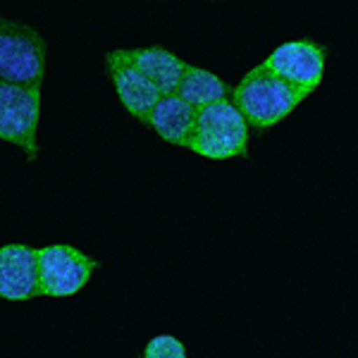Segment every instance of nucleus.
I'll return each mask as SVG.
<instances>
[{
	"label": "nucleus",
	"instance_id": "nucleus-1",
	"mask_svg": "<svg viewBox=\"0 0 358 358\" xmlns=\"http://www.w3.org/2000/svg\"><path fill=\"white\" fill-rule=\"evenodd\" d=\"M310 94L299 86L287 84L275 77L265 67H253L244 74L239 86L232 91V106L241 113L248 127L268 129L289 115L299 103H303Z\"/></svg>",
	"mask_w": 358,
	"mask_h": 358
},
{
	"label": "nucleus",
	"instance_id": "nucleus-2",
	"mask_svg": "<svg viewBox=\"0 0 358 358\" xmlns=\"http://www.w3.org/2000/svg\"><path fill=\"white\" fill-rule=\"evenodd\" d=\"M189 151L210 160L246 158L248 124L229 101L201 108Z\"/></svg>",
	"mask_w": 358,
	"mask_h": 358
},
{
	"label": "nucleus",
	"instance_id": "nucleus-3",
	"mask_svg": "<svg viewBox=\"0 0 358 358\" xmlns=\"http://www.w3.org/2000/svg\"><path fill=\"white\" fill-rule=\"evenodd\" d=\"M45 41L31 27L0 20V84L41 89Z\"/></svg>",
	"mask_w": 358,
	"mask_h": 358
},
{
	"label": "nucleus",
	"instance_id": "nucleus-4",
	"mask_svg": "<svg viewBox=\"0 0 358 358\" xmlns=\"http://www.w3.org/2000/svg\"><path fill=\"white\" fill-rule=\"evenodd\" d=\"M38 296H72L84 289L98 263L69 244L36 248Z\"/></svg>",
	"mask_w": 358,
	"mask_h": 358
},
{
	"label": "nucleus",
	"instance_id": "nucleus-5",
	"mask_svg": "<svg viewBox=\"0 0 358 358\" xmlns=\"http://www.w3.org/2000/svg\"><path fill=\"white\" fill-rule=\"evenodd\" d=\"M38 117H41V89L0 84V141L24 148L29 160L38 155Z\"/></svg>",
	"mask_w": 358,
	"mask_h": 358
},
{
	"label": "nucleus",
	"instance_id": "nucleus-6",
	"mask_svg": "<svg viewBox=\"0 0 358 358\" xmlns=\"http://www.w3.org/2000/svg\"><path fill=\"white\" fill-rule=\"evenodd\" d=\"M325 57L327 53L322 45H317L310 38H299V41L282 43L280 48H275L261 62V67L273 72L275 77L285 79L287 84L313 94L322 82Z\"/></svg>",
	"mask_w": 358,
	"mask_h": 358
},
{
	"label": "nucleus",
	"instance_id": "nucleus-7",
	"mask_svg": "<svg viewBox=\"0 0 358 358\" xmlns=\"http://www.w3.org/2000/svg\"><path fill=\"white\" fill-rule=\"evenodd\" d=\"M0 296L8 301L38 296L36 248L27 244L0 246Z\"/></svg>",
	"mask_w": 358,
	"mask_h": 358
},
{
	"label": "nucleus",
	"instance_id": "nucleus-8",
	"mask_svg": "<svg viewBox=\"0 0 358 358\" xmlns=\"http://www.w3.org/2000/svg\"><path fill=\"white\" fill-rule=\"evenodd\" d=\"M106 60H108V72H110L113 86H115V91H117L122 106L127 108V113L134 115L136 120H143L146 113L158 103L160 94L155 91V86L127 60L124 48L110 50V53L106 55Z\"/></svg>",
	"mask_w": 358,
	"mask_h": 358
},
{
	"label": "nucleus",
	"instance_id": "nucleus-9",
	"mask_svg": "<svg viewBox=\"0 0 358 358\" xmlns=\"http://www.w3.org/2000/svg\"><path fill=\"white\" fill-rule=\"evenodd\" d=\"M196 117H199V110L194 106L182 101L177 94H170L160 96L141 122L158 131V136H163L167 143L189 148L196 129Z\"/></svg>",
	"mask_w": 358,
	"mask_h": 358
},
{
	"label": "nucleus",
	"instance_id": "nucleus-10",
	"mask_svg": "<svg viewBox=\"0 0 358 358\" xmlns=\"http://www.w3.org/2000/svg\"><path fill=\"white\" fill-rule=\"evenodd\" d=\"M124 55L155 86V91L160 96H170L177 91L184 67H187V62L182 57H177L165 48H158V45H151V48H124Z\"/></svg>",
	"mask_w": 358,
	"mask_h": 358
},
{
	"label": "nucleus",
	"instance_id": "nucleus-11",
	"mask_svg": "<svg viewBox=\"0 0 358 358\" xmlns=\"http://www.w3.org/2000/svg\"><path fill=\"white\" fill-rule=\"evenodd\" d=\"M232 91H234L232 86L227 82H222L217 74L187 62L182 82H179L175 94L182 98V101H187L189 106H194L196 110H201V108L215 106V103L232 101Z\"/></svg>",
	"mask_w": 358,
	"mask_h": 358
},
{
	"label": "nucleus",
	"instance_id": "nucleus-12",
	"mask_svg": "<svg viewBox=\"0 0 358 358\" xmlns=\"http://www.w3.org/2000/svg\"><path fill=\"white\" fill-rule=\"evenodd\" d=\"M141 358H187V351H184V344L177 337L160 334V337H153L146 344Z\"/></svg>",
	"mask_w": 358,
	"mask_h": 358
}]
</instances>
